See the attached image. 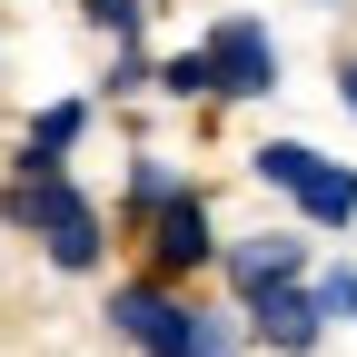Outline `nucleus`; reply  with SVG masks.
<instances>
[{"instance_id":"obj_10","label":"nucleus","mask_w":357,"mask_h":357,"mask_svg":"<svg viewBox=\"0 0 357 357\" xmlns=\"http://www.w3.org/2000/svg\"><path fill=\"white\" fill-rule=\"evenodd\" d=\"M149 79L169 89V100H208V50H178V60H159Z\"/></svg>"},{"instance_id":"obj_6","label":"nucleus","mask_w":357,"mask_h":357,"mask_svg":"<svg viewBox=\"0 0 357 357\" xmlns=\"http://www.w3.org/2000/svg\"><path fill=\"white\" fill-rule=\"evenodd\" d=\"M248 318H258V337H278V347H318V298H307L298 278H278V288H248Z\"/></svg>"},{"instance_id":"obj_5","label":"nucleus","mask_w":357,"mask_h":357,"mask_svg":"<svg viewBox=\"0 0 357 357\" xmlns=\"http://www.w3.org/2000/svg\"><path fill=\"white\" fill-rule=\"evenodd\" d=\"M149 258H159V278H189V268H208V258H218V229H208L199 189H178V199H159V208H149Z\"/></svg>"},{"instance_id":"obj_3","label":"nucleus","mask_w":357,"mask_h":357,"mask_svg":"<svg viewBox=\"0 0 357 357\" xmlns=\"http://www.w3.org/2000/svg\"><path fill=\"white\" fill-rule=\"evenodd\" d=\"M258 178H278V189L318 218V229H357V169H337V159H318L307 139H268L258 159H248Z\"/></svg>"},{"instance_id":"obj_12","label":"nucleus","mask_w":357,"mask_h":357,"mask_svg":"<svg viewBox=\"0 0 357 357\" xmlns=\"http://www.w3.org/2000/svg\"><path fill=\"white\" fill-rule=\"evenodd\" d=\"M307 298H318V318H357V268H328Z\"/></svg>"},{"instance_id":"obj_1","label":"nucleus","mask_w":357,"mask_h":357,"mask_svg":"<svg viewBox=\"0 0 357 357\" xmlns=\"http://www.w3.org/2000/svg\"><path fill=\"white\" fill-rule=\"evenodd\" d=\"M0 218H10V229H30L40 248H50V268H100V208H89L79 189L60 169H20L10 189H0Z\"/></svg>"},{"instance_id":"obj_4","label":"nucleus","mask_w":357,"mask_h":357,"mask_svg":"<svg viewBox=\"0 0 357 357\" xmlns=\"http://www.w3.org/2000/svg\"><path fill=\"white\" fill-rule=\"evenodd\" d=\"M199 50H208V89H229V100H268L278 89V40L258 20H218Z\"/></svg>"},{"instance_id":"obj_7","label":"nucleus","mask_w":357,"mask_h":357,"mask_svg":"<svg viewBox=\"0 0 357 357\" xmlns=\"http://www.w3.org/2000/svg\"><path fill=\"white\" fill-rule=\"evenodd\" d=\"M298 268H307V238L298 229H268V238H238L229 248V278L238 288H278V278H298Z\"/></svg>"},{"instance_id":"obj_11","label":"nucleus","mask_w":357,"mask_h":357,"mask_svg":"<svg viewBox=\"0 0 357 357\" xmlns=\"http://www.w3.org/2000/svg\"><path fill=\"white\" fill-rule=\"evenodd\" d=\"M79 10H89V30H109V40H139V10H149V0H79Z\"/></svg>"},{"instance_id":"obj_8","label":"nucleus","mask_w":357,"mask_h":357,"mask_svg":"<svg viewBox=\"0 0 357 357\" xmlns=\"http://www.w3.org/2000/svg\"><path fill=\"white\" fill-rule=\"evenodd\" d=\"M79 129H89V100H50V109L30 119V139H20V169H60L79 149Z\"/></svg>"},{"instance_id":"obj_2","label":"nucleus","mask_w":357,"mask_h":357,"mask_svg":"<svg viewBox=\"0 0 357 357\" xmlns=\"http://www.w3.org/2000/svg\"><path fill=\"white\" fill-rule=\"evenodd\" d=\"M109 328L139 347V357H238V337H229V318H208V307H189V298H169V288H109Z\"/></svg>"},{"instance_id":"obj_9","label":"nucleus","mask_w":357,"mask_h":357,"mask_svg":"<svg viewBox=\"0 0 357 357\" xmlns=\"http://www.w3.org/2000/svg\"><path fill=\"white\" fill-rule=\"evenodd\" d=\"M178 189H189V178H178V169H169L159 149H139V169H129V199H139V218H149L159 199H178Z\"/></svg>"},{"instance_id":"obj_13","label":"nucleus","mask_w":357,"mask_h":357,"mask_svg":"<svg viewBox=\"0 0 357 357\" xmlns=\"http://www.w3.org/2000/svg\"><path fill=\"white\" fill-rule=\"evenodd\" d=\"M337 100H347V119H357V60H347V70H337Z\"/></svg>"}]
</instances>
